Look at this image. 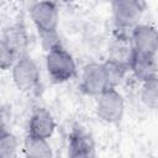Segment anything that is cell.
Returning a JSON list of instances; mask_svg holds the SVG:
<instances>
[{
  "label": "cell",
  "instance_id": "cell-14",
  "mask_svg": "<svg viewBox=\"0 0 158 158\" xmlns=\"http://www.w3.org/2000/svg\"><path fill=\"white\" fill-rule=\"evenodd\" d=\"M19 151V141L16 136L7 130L0 132V158L16 157Z\"/></svg>",
  "mask_w": 158,
  "mask_h": 158
},
{
  "label": "cell",
  "instance_id": "cell-15",
  "mask_svg": "<svg viewBox=\"0 0 158 158\" xmlns=\"http://www.w3.org/2000/svg\"><path fill=\"white\" fill-rule=\"evenodd\" d=\"M16 58L17 57L12 51V48L6 43L4 38H0V69L1 70L11 69Z\"/></svg>",
  "mask_w": 158,
  "mask_h": 158
},
{
  "label": "cell",
  "instance_id": "cell-6",
  "mask_svg": "<svg viewBox=\"0 0 158 158\" xmlns=\"http://www.w3.org/2000/svg\"><path fill=\"white\" fill-rule=\"evenodd\" d=\"M107 88H111L104 63L86 64L81 73V89L90 96H98Z\"/></svg>",
  "mask_w": 158,
  "mask_h": 158
},
{
  "label": "cell",
  "instance_id": "cell-10",
  "mask_svg": "<svg viewBox=\"0 0 158 158\" xmlns=\"http://www.w3.org/2000/svg\"><path fill=\"white\" fill-rule=\"evenodd\" d=\"M128 68L132 70L135 77L141 81L157 78V56L141 54L133 52Z\"/></svg>",
  "mask_w": 158,
  "mask_h": 158
},
{
  "label": "cell",
  "instance_id": "cell-11",
  "mask_svg": "<svg viewBox=\"0 0 158 158\" xmlns=\"http://www.w3.org/2000/svg\"><path fill=\"white\" fill-rule=\"evenodd\" d=\"M23 153L32 158H48L53 156L52 147L47 138H40L27 135L23 139Z\"/></svg>",
  "mask_w": 158,
  "mask_h": 158
},
{
  "label": "cell",
  "instance_id": "cell-12",
  "mask_svg": "<svg viewBox=\"0 0 158 158\" xmlns=\"http://www.w3.org/2000/svg\"><path fill=\"white\" fill-rule=\"evenodd\" d=\"M4 40L6 41V43L12 48V51L15 52L16 57H21L26 53L27 49V36H26V31L22 26L20 25H15L9 27L5 31V36Z\"/></svg>",
  "mask_w": 158,
  "mask_h": 158
},
{
  "label": "cell",
  "instance_id": "cell-16",
  "mask_svg": "<svg viewBox=\"0 0 158 158\" xmlns=\"http://www.w3.org/2000/svg\"><path fill=\"white\" fill-rule=\"evenodd\" d=\"M9 118H10V112H9V110L5 109V107H0V132H2V131L6 130Z\"/></svg>",
  "mask_w": 158,
  "mask_h": 158
},
{
  "label": "cell",
  "instance_id": "cell-7",
  "mask_svg": "<svg viewBox=\"0 0 158 158\" xmlns=\"http://www.w3.org/2000/svg\"><path fill=\"white\" fill-rule=\"evenodd\" d=\"M130 41L133 52L141 54L157 56L158 49V33L154 26L138 23L131 28Z\"/></svg>",
  "mask_w": 158,
  "mask_h": 158
},
{
  "label": "cell",
  "instance_id": "cell-2",
  "mask_svg": "<svg viewBox=\"0 0 158 158\" xmlns=\"http://www.w3.org/2000/svg\"><path fill=\"white\" fill-rule=\"evenodd\" d=\"M46 69L54 83H65L77 74V65L72 54L60 43L47 49Z\"/></svg>",
  "mask_w": 158,
  "mask_h": 158
},
{
  "label": "cell",
  "instance_id": "cell-5",
  "mask_svg": "<svg viewBox=\"0 0 158 158\" xmlns=\"http://www.w3.org/2000/svg\"><path fill=\"white\" fill-rule=\"evenodd\" d=\"M111 10L116 26L122 30H131L139 23L144 6L141 0H112Z\"/></svg>",
  "mask_w": 158,
  "mask_h": 158
},
{
  "label": "cell",
  "instance_id": "cell-3",
  "mask_svg": "<svg viewBox=\"0 0 158 158\" xmlns=\"http://www.w3.org/2000/svg\"><path fill=\"white\" fill-rule=\"evenodd\" d=\"M96 100V115L106 123H117L125 114V99L115 89L107 88L99 94Z\"/></svg>",
  "mask_w": 158,
  "mask_h": 158
},
{
  "label": "cell",
  "instance_id": "cell-1",
  "mask_svg": "<svg viewBox=\"0 0 158 158\" xmlns=\"http://www.w3.org/2000/svg\"><path fill=\"white\" fill-rule=\"evenodd\" d=\"M31 20L37 28L43 46L48 49L53 44L59 43L57 28L59 23V11L53 1L41 0L35 2L30 10Z\"/></svg>",
  "mask_w": 158,
  "mask_h": 158
},
{
  "label": "cell",
  "instance_id": "cell-8",
  "mask_svg": "<svg viewBox=\"0 0 158 158\" xmlns=\"http://www.w3.org/2000/svg\"><path fill=\"white\" fill-rule=\"evenodd\" d=\"M54 130H56V121L48 110L43 107H38L30 116L27 125V135L48 139L54 133Z\"/></svg>",
  "mask_w": 158,
  "mask_h": 158
},
{
  "label": "cell",
  "instance_id": "cell-13",
  "mask_svg": "<svg viewBox=\"0 0 158 158\" xmlns=\"http://www.w3.org/2000/svg\"><path fill=\"white\" fill-rule=\"evenodd\" d=\"M139 95H141L142 102L147 107L154 110L158 105V81H157V78H152V79L142 81Z\"/></svg>",
  "mask_w": 158,
  "mask_h": 158
},
{
  "label": "cell",
  "instance_id": "cell-9",
  "mask_svg": "<svg viewBox=\"0 0 158 158\" xmlns=\"http://www.w3.org/2000/svg\"><path fill=\"white\" fill-rule=\"evenodd\" d=\"M68 156L74 158H88L95 156V142L93 137L80 127L74 128L69 135Z\"/></svg>",
  "mask_w": 158,
  "mask_h": 158
},
{
  "label": "cell",
  "instance_id": "cell-4",
  "mask_svg": "<svg viewBox=\"0 0 158 158\" xmlns=\"http://www.w3.org/2000/svg\"><path fill=\"white\" fill-rule=\"evenodd\" d=\"M11 74L14 84L21 91H32L40 84L41 74L38 65L28 54L16 58L11 67Z\"/></svg>",
  "mask_w": 158,
  "mask_h": 158
}]
</instances>
